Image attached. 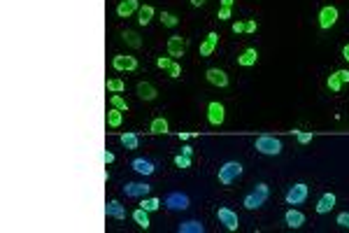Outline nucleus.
Returning <instances> with one entry per match:
<instances>
[{
  "mask_svg": "<svg viewBox=\"0 0 349 233\" xmlns=\"http://www.w3.org/2000/svg\"><path fill=\"white\" fill-rule=\"evenodd\" d=\"M254 149L258 154H265V157H277V154H282V140L275 135H258L254 140Z\"/></svg>",
  "mask_w": 349,
  "mask_h": 233,
  "instance_id": "1",
  "label": "nucleus"
},
{
  "mask_svg": "<svg viewBox=\"0 0 349 233\" xmlns=\"http://www.w3.org/2000/svg\"><path fill=\"white\" fill-rule=\"evenodd\" d=\"M268 193H270V189H268V184H263V182H258L256 184V189L254 191H249L245 196V201H242V205H245L247 210H258L261 205L265 203V198H268Z\"/></svg>",
  "mask_w": 349,
  "mask_h": 233,
  "instance_id": "2",
  "label": "nucleus"
},
{
  "mask_svg": "<svg viewBox=\"0 0 349 233\" xmlns=\"http://www.w3.org/2000/svg\"><path fill=\"white\" fill-rule=\"evenodd\" d=\"M240 175H242V163L226 161L221 168H219V182H221V184H233Z\"/></svg>",
  "mask_w": 349,
  "mask_h": 233,
  "instance_id": "3",
  "label": "nucleus"
},
{
  "mask_svg": "<svg viewBox=\"0 0 349 233\" xmlns=\"http://www.w3.org/2000/svg\"><path fill=\"white\" fill-rule=\"evenodd\" d=\"M307 193H309V186L305 184V182H298V184H293L289 191H286V203L289 205H300L307 198Z\"/></svg>",
  "mask_w": 349,
  "mask_h": 233,
  "instance_id": "4",
  "label": "nucleus"
},
{
  "mask_svg": "<svg viewBox=\"0 0 349 233\" xmlns=\"http://www.w3.org/2000/svg\"><path fill=\"white\" fill-rule=\"evenodd\" d=\"M112 68H114L117 72H131V70L138 68V58L128 56V54H117V56L112 58Z\"/></svg>",
  "mask_w": 349,
  "mask_h": 233,
  "instance_id": "5",
  "label": "nucleus"
},
{
  "mask_svg": "<svg viewBox=\"0 0 349 233\" xmlns=\"http://www.w3.org/2000/svg\"><path fill=\"white\" fill-rule=\"evenodd\" d=\"M338 17H340L338 7H333V5L321 7V12H319V26H321V28H324V30L333 28V26L338 23Z\"/></svg>",
  "mask_w": 349,
  "mask_h": 233,
  "instance_id": "6",
  "label": "nucleus"
},
{
  "mask_svg": "<svg viewBox=\"0 0 349 233\" xmlns=\"http://www.w3.org/2000/svg\"><path fill=\"white\" fill-rule=\"evenodd\" d=\"M184 54H186V40H184L182 35H170L168 37V56L177 61Z\"/></svg>",
  "mask_w": 349,
  "mask_h": 233,
  "instance_id": "7",
  "label": "nucleus"
},
{
  "mask_svg": "<svg viewBox=\"0 0 349 233\" xmlns=\"http://www.w3.org/2000/svg\"><path fill=\"white\" fill-rule=\"evenodd\" d=\"M217 219L226 226V231H238V226H240V219H238V215H235L230 208H219Z\"/></svg>",
  "mask_w": 349,
  "mask_h": 233,
  "instance_id": "8",
  "label": "nucleus"
},
{
  "mask_svg": "<svg viewBox=\"0 0 349 233\" xmlns=\"http://www.w3.org/2000/svg\"><path fill=\"white\" fill-rule=\"evenodd\" d=\"M223 119H226V107H223L221 103H217V100H212V103L207 105V122H210L212 126H221Z\"/></svg>",
  "mask_w": 349,
  "mask_h": 233,
  "instance_id": "9",
  "label": "nucleus"
},
{
  "mask_svg": "<svg viewBox=\"0 0 349 233\" xmlns=\"http://www.w3.org/2000/svg\"><path fill=\"white\" fill-rule=\"evenodd\" d=\"M166 208L168 210H186L189 208V196L182 191H172L166 196Z\"/></svg>",
  "mask_w": 349,
  "mask_h": 233,
  "instance_id": "10",
  "label": "nucleus"
},
{
  "mask_svg": "<svg viewBox=\"0 0 349 233\" xmlns=\"http://www.w3.org/2000/svg\"><path fill=\"white\" fill-rule=\"evenodd\" d=\"M149 191H151V186L144 184V182H126L124 184V193L128 198H144Z\"/></svg>",
  "mask_w": 349,
  "mask_h": 233,
  "instance_id": "11",
  "label": "nucleus"
},
{
  "mask_svg": "<svg viewBox=\"0 0 349 233\" xmlns=\"http://www.w3.org/2000/svg\"><path fill=\"white\" fill-rule=\"evenodd\" d=\"M205 77H207V82H210L212 87H219V89L228 87V75H226L223 70H219V68H210L205 72Z\"/></svg>",
  "mask_w": 349,
  "mask_h": 233,
  "instance_id": "12",
  "label": "nucleus"
},
{
  "mask_svg": "<svg viewBox=\"0 0 349 233\" xmlns=\"http://www.w3.org/2000/svg\"><path fill=\"white\" fill-rule=\"evenodd\" d=\"M138 10H140V0H121L119 5H117V14H119L121 19H128Z\"/></svg>",
  "mask_w": 349,
  "mask_h": 233,
  "instance_id": "13",
  "label": "nucleus"
},
{
  "mask_svg": "<svg viewBox=\"0 0 349 233\" xmlns=\"http://www.w3.org/2000/svg\"><path fill=\"white\" fill-rule=\"evenodd\" d=\"M333 208H335V193H331V191L321 193V198L317 201V212H319V215H328Z\"/></svg>",
  "mask_w": 349,
  "mask_h": 233,
  "instance_id": "14",
  "label": "nucleus"
},
{
  "mask_svg": "<svg viewBox=\"0 0 349 233\" xmlns=\"http://www.w3.org/2000/svg\"><path fill=\"white\" fill-rule=\"evenodd\" d=\"M284 221H286V226L289 228H300L305 224V215L300 212V210L289 208L286 210V215H284Z\"/></svg>",
  "mask_w": 349,
  "mask_h": 233,
  "instance_id": "15",
  "label": "nucleus"
},
{
  "mask_svg": "<svg viewBox=\"0 0 349 233\" xmlns=\"http://www.w3.org/2000/svg\"><path fill=\"white\" fill-rule=\"evenodd\" d=\"M105 215L112 217V219H126V208L119 203V201H109L105 205Z\"/></svg>",
  "mask_w": 349,
  "mask_h": 233,
  "instance_id": "16",
  "label": "nucleus"
},
{
  "mask_svg": "<svg viewBox=\"0 0 349 233\" xmlns=\"http://www.w3.org/2000/svg\"><path fill=\"white\" fill-rule=\"evenodd\" d=\"M217 42H219V35L217 33H207V37L201 42V56H212V52L217 49Z\"/></svg>",
  "mask_w": 349,
  "mask_h": 233,
  "instance_id": "17",
  "label": "nucleus"
},
{
  "mask_svg": "<svg viewBox=\"0 0 349 233\" xmlns=\"http://www.w3.org/2000/svg\"><path fill=\"white\" fill-rule=\"evenodd\" d=\"M256 61H258V52L256 49H245V52L238 56V65H242V68H252V65H256Z\"/></svg>",
  "mask_w": 349,
  "mask_h": 233,
  "instance_id": "18",
  "label": "nucleus"
},
{
  "mask_svg": "<svg viewBox=\"0 0 349 233\" xmlns=\"http://www.w3.org/2000/svg\"><path fill=\"white\" fill-rule=\"evenodd\" d=\"M133 170H138L140 175H154V170H156V166L149 159H133Z\"/></svg>",
  "mask_w": 349,
  "mask_h": 233,
  "instance_id": "19",
  "label": "nucleus"
},
{
  "mask_svg": "<svg viewBox=\"0 0 349 233\" xmlns=\"http://www.w3.org/2000/svg\"><path fill=\"white\" fill-rule=\"evenodd\" d=\"M135 91H138V96L142 100H154L156 98V89H154V84H149V82H140L138 87H135Z\"/></svg>",
  "mask_w": 349,
  "mask_h": 233,
  "instance_id": "20",
  "label": "nucleus"
},
{
  "mask_svg": "<svg viewBox=\"0 0 349 233\" xmlns=\"http://www.w3.org/2000/svg\"><path fill=\"white\" fill-rule=\"evenodd\" d=\"M121 40L126 42L131 49H140V47H142V37H140L135 30H124V33H121Z\"/></svg>",
  "mask_w": 349,
  "mask_h": 233,
  "instance_id": "21",
  "label": "nucleus"
},
{
  "mask_svg": "<svg viewBox=\"0 0 349 233\" xmlns=\"http://www.w3.org/2000/svg\"><path fill=\"white\" fill-rule=\"evenodd\" d=\"M168 119H163V116H156V119H151V124H149V131L154 135H166L168 133Z\"/></svg>",
  "mask_w": 349,
  "mask_h": 233,
  "instance_id": "22",
  "label": "nucleus"
},
{
  "mask_svg": "<svg viewBox=\"0 0 349 233\" xmlns=\"http://www.w3.org/2000/svg\"><path fill=\"white\" fill-rule=\"evenodd\" d=\"M151 19H154V7L151 5H140V10H138V23L140 26H149Z\"/></svg>",
  "mask_w": 349,
  "mask_h": 233,
  "instance_id": "23",
  "label": "nucleus"
},
{
  "mask_svg": "<svg viewBox=\"0 0 349 233\" xmlns=\"http://www.w3.org/2000/svg\"><path fill=\"white\" fill-rule=\"evenodd\" d=\"M133 221H135L140 228H144V231L151 226V221H149V212H147V210H142V208H138L135 212H133Z\"/></svg>",
  "mask_w": 349,
  "mask_h": 233,
  "instance_id": "24",
  "label": "nucleus"
},
{
  "mask_svg": "<svg viewBox=\"0 0 349 233\" xmlns=\"http://www.w3.org/2000/svg\"><path fill=\"white\" fill-rule=\"evenodd\" d=\"M177 231L179 233H203V231H205V226H203L201 221L191 219V221H182V224L177 226Z\"/></svg>",
  "mask_w": 349,
  "mask_h": 233,
  "instance_id": "25",
  "label": "nucleus"
},
{
  "mask_svg": "<svg viewBox=\"0 0 349 233\" xmlns=\"http://www.w3.org/2000/svg\"><path fill=\"white\" fill-rule=\"evenodd\" d=\"M121 122H124V112L117 110V107H109V112H107V124H109V126L119 128Z\"/></svg>",
  "mask_w": 349,
  "mask_h": 233,
  "instance_id": "26",
  "label": "nucleus"
},
{
  "mask_svg": "<svg viewBox=\"0 0 349 233\" xmlns=\"http://www.w3.org/2000/svg\"><path fill=\"white\" fill-rule=\"evenodd\" d=\"M109 105H112V107H117V110H121V112H128L126 98H124V96H119V93H112V96H109Z\"/></svg>",
  "mask_w": 349,
  "mask_h": 233,
  "instance_id": "27",
  "label": "nucleus"
},
{
  "mask_svg": "<svg viewBox=\"0 0 349 233\" xmlns=\"http://www.w3.org/2000/svg\"><path fill=\"white\" fill-rule=\"evenodd\" d=\"M138 135L135 133H121V145L126 147V149H138Z\"/></svg>",
  "mask_w": 349,
  "mask_h": 233,
  "instance_id": "28",
  "label": "nucleus"
},
{
  "mask_svg": "<svg viewBox=\"0 0 349 233\" xmlns=\"http://www.w3.org/2000/svg\"><path fill=\"white\" fill-rule=\"evenodd\" d=\"M140 208L147 210V212H156V210L161 208V201H159V198H147V196H144L142 201H140Z\"/></svg>",
  "mask_w": 349,
  "mask_h": 233,
  "instance_id": "29",
  "label": "nucleus"
},
{
  "mask_svg": "<svg viewBox=\"0 0 349 233\" xmlns=\"http://www.w3.org/2000/svg\"><path fill=\"white\" fill-rule=\"evenodd\" d=\"M161 23H163V26H168V28H175V26L179 23V19L175 17L172 12H161Z\"/></svg>",
  "mask_w": 349,
  "mask_h": 233,
  "instance_id": "30",
  "label": "nucleus"
},
{
  "mask_svg": "<svg viewBox=\"0 0 349 233\" xmlns=\"http://www.w3.org/2000/svg\"><path fill=\"white\" fill-rule=\"evenodd\" d=\"M107 91H112V93L126 91V82L124 80H107Z\"/></svg>",
  "mask_w": 349,
  "mask_h": 233,
  "instance_id": "31",
  "label": "nucleus"
},
{
  "mask_svg": "<svg viewBox=\"0 0 349 233\" xmlns=\"http://www.w3.org/2000/svg\"><path fill=\"white\" fill-rule=\"evenodd\" d=\"M326 84H328V89H331L333 93H338L340 89H342V80H340V77H338V72H333V75L328 77V82H326Z\"/></svg>",
  "mask_w": 349,
  "mask_h": 233,
  "instance_id": "32",
  "label": "nucleus"
},
{
  "mask_svg": "<svg viewBox=\"0 0 349 233\" xmlns=\"http://www.w3.org/2000/svg\"><path fill=\"white\" fill-rule=\"evenodd\" d=\"M296 133V140H298V145H307V142H312V131H293Z\"/></svg>",
  "mask_w": 349,
  "mask_h": 233,
  "instance_id": "33",
  "label": "nucleus"
},
{
  "mask_svg": "<svg viewBox=\"0 0 349 233\" xmlns=\"http://www.w3.org/2000/svg\"><path fill=\"white\" fill-rule=\"evenodd\" d=\"M175 166H177V168H191V157H186V154H177V157H175Z\"/></svg>",
  "mask_w": 349,
  "mask_h": 233,
  "instance_id": "34",
  "label": "nucleus"
},
{
  "mask_svg": "<svg viewBox=\"0 0 349 233\" xmlns=\"http://www.w3.org/2000/svg\"><path fill=\"white\" fill-rule=\"evenodd\" d=\"M168 75H170L172 80H177V77H182V65H179L177 61H172V65L168 68Z\"/></svg>",
  "mask_w": 349,
  "mask_h": 233,
  "instance_id": "35",
  "label": "nucleus"
},
{
  "mask_svg": "<svg viewBox=\"0 0 349 233\" xmlns=\"http://www.w3.org/2000/svg\"><path fill=\"white\" fill-rule=\"evenodd\" d=\"M172 61H175V58H170V56H159L156 58V65H159L161 70H168L172 65Z\"/></svg>",
  "mask_w": 349,
  "mask_h": 233,
  "instance_id": "36",
  "label": "nucleus"
},
{
  "mask_svg": "<svg viewBox=\"0 0 349 233\" xmlns=\"http://www.w3.org/2000/svg\"><path fill=\"white\" fill-rule=\"evenodd\" d=\"M335 221H338V224H340L342 228H349V212H340Z\"/></svg>",
  "mask_w": 349,
  "mask_h": 233,
  "instance_id": "37",
  "label": "nucleus"
},
{
  "mask_svg": "<svg viewBox=\"0 0 349 233\" xmlns=\"http://www.w3.org/2000/svg\"><path fill=\"white\" fill-rule=\"evenodd\" d=\"M245 30H247V21H235V23H233V33H235V35L245 33Z\"/></svg>",
  "mask_w": 349,
  "mask_h": 233,
  "instance_id": "38",
  "label": "nucleus"
},
{
  "mask_svg": "<svg viewBox=\"0 0 349 233\" xmlns=\"http://www.w3.org/2000/svg\"><path fill=\"white\" fill-rule=\"evenodd\" d=\"M219 21H226V19H230V7H219Z\"/></svg>",
  "mask_w": 349,
  "mask_h": 233,
  "instance_id": "39",
  "label": "nucleus"
},
{
  "mask_svg": "<svg viewBox=\"0 0 349 233\" xmlns=\"http://www.w3.org/2000/svg\"><path fill=\"white\" fill-rule=\"evenodd\" d=\"M256 28H258V23L254 21V19H249V21H247V30H245V33H256Z\"/></svg>",
  "mask_w": 349,
  "mask_h": 233,
  "instance_id": "40",
  "label": "nucleus"
},
{
  "mask_svg": "<svg viewBox=\"0 0 349 233\" xmlns=\"http://www.w3.org/2000/svg\"><path fill=\"white\" fill-rule=\"evenodd\" d=\"M103 161H105V166H107V163H114V154L105 149V151H103Z\"/></svg>",
  "mask_w": 349,
  "mask_h": 233,
  "instance_id": "41",
  "label": "nucleus"
},
{
  "mask_svg": "<svg viewBox=\"0 0 349 233\" xmlns=\"http://www.w3.org/2000/svg\"><path fill=\"white\" fill-rule=\"evenodd\" d=\"M335 72H338V77L342 80V84L344 82H349V70H335Z\"/></svg>",
  "mask_w": 349,
  "mask_h": 233,
  "instance_id": "42",
  "label": "nucleus"
},
{
  "mask_svg": "<svg viewBox=\"0 0 349 233\" xmlns=\"http://www.w3.org/2000/svg\"><path fill=\"white\" fill-rule=\"evenodd\" d=\"M182 154H186V157H193V147L184 145V147H182Z\"/></svg>",
  "mask_w": 349,
  "mask_h": 233,
  "instance_id": "43",
  "label": "nucleus"
},
{
  "mask_svg": "<svg viewBox=\"0 0 349 233\" xmlns=\"http://www.w3.org/2000/svg\"><path fill=\"white\" fill-rule=\"evenodd\" d=\"M342 58H344V61H349V45L342 47Z\"/></svg>",
  "mask_w": 349,
  "mask_h": 233,
  "instance_id": "44",
  "label": "nucleus"
},
{
  "mask_svg": "<svg viewBox=\"0 0 349 233\" xmlns=\"http://www.w3.org/2000/svg\"><path fill=\"white\" fill-rule=\"evenodd\" d=\"M205 3H207V0H191V5H193V7H201V5H205Z\"/></svg>",
  "mask_w": 349,
  "mask_h": 233,
  "instance_id": "45",
  "label": "nucleus"
},
{
  "mask_svg": "<svg viewBox=\"0 0 349 233\" xmlns=\"http://www.w3.org/2000/svg\"><path fill=\"white\" fill-rule=\"evenodd\" d=\"M196 133H179V140H189V138H193Z\"/></svg>",
  "mask_w": 349,
  "mask_h": 233,
  "instance_id": "46",
  "label": "nucleus"
},
{
  "mask_svg": "<svg viewBox=\"0 0 349 233\" xmlns=\"http://www.w3.org/2000/svg\"><path fill=\"white\" fill-rule=\"evenodd\" d=\"M235 0H221V7H233Z\"/></svg>",
  "mask_w": 349,
  "mask_h": 233,
  "instance_id": "47",
  "label": "nucleus"
}]
</instances>
